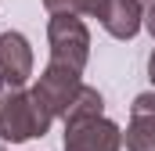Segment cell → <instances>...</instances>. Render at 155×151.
I'll list each match as a JSON object with an SVG mask.
<instances>
[{"instance_id":"ba28073f","label":"cell","mask_w":155,"mask_h":151,"mask_svg":"<svg viewBox=\"0 0 155 151\" xmlns=\"http://www.w3.org/2000/svg\"><path fill=\"white\" fill-rule=\"evenodd\" d=\"M101 115H105V97H101L94 86L83 83V90L76 94L72 108L65 112V122H87V119H101Z\"/></svg>"},{"instance_id":"52a82bcc","label":"cell","mask_w":155,"mask_h":151,"mask_svg":"<svg viewBox=\"0 0 155 151\" xmlns=\"http://www.w3.org/2000/svg\"><path fill=\"white\" fill-rule=\"evenodd\" d=\"M101 25L116 40H134L144 25V7L137 0H108V14L101 18Z\"/></svg>"},{"instance_id":"8992f818","label":"cell","mask_w":155,"mask_h":151,"mask_svg":"<svg viewBox=\"0 0 155 151\" xmlns=\"http://www.w3.org/2000/svg\"><path fill=\"white\" fill-rule=\"evenodd\" d=\"M123 140H126V151H155V90L134 97Z\"/></svg>"},{"instance_id":"7a4b0ae2","label":"cell","mask_w":155,"mask_h":151,"mask_svg":"<svg viewBox=\"0 0 155 151\" xmlns=\"http://www.w3.org/2000/svg\"><path fill=\"white\" fill-rule=\"evenodd\" d=\"M47 43H51V61L83 72L90 61V29L76 14H51L47 22Z\"/></svg>"},{"instance_id":"7c38bea8","label":"cell","mask_w":155,"mask_h":151,"mask_svg":"<svg viewBox=\"0 0 155 151\" xmlns=\"http://www.w3.org/2000/svg\"><path fill=\"white\" fill-rule=\"evenodd\" d=\"M137 4L144 7V14H148V11H152V7H155V0H137Z\"/></svg>"},{"instance_id":"6da1fadb","label":"cell","mask_w":155,"mask_h":151,"mask_svg":"<svg viewBox=\"0 0 155 151\" xmlns=\"http://www.w3.org/2000/svg\"><path fill=\"white\" fill-rule=\"evenodd\" d=\"M51 115L47 108L33 97V90L25 86H7L0 83V140L11 144H25L33 137H43L51 130Z\"/></svg>"},{"instance_id":"3957f363","label":"cell","mask_w":155,"mask_h":151,"mask_svg":"<svg viewBox=\"0 0 155 151\" xmlns=\"http://www.w3.org/2000/svg\"><path fill=\"white\" fill-rule=\"evenodd\" d=\"M79 76L83 72L65 69V65H54V61H47V69L40 72V79L33 83V97L47 108L51 119H65V112L72 108L76 94L83 90V79Z\"/></svg>"},{"instance_id":"5b68a950","label":"cell","mask_w":155,"mask_h":151,"mask_svg":"<svg viewBox=\"0 0 155 151\" xmlns=\"http://www.w3.org/2000/svg\"><path fill=\"white\" fill-rule=\"evenodd\" d=\"M33 76V47L22 33H0V83L25 86Z\"/></svg>"},{"instance_id":"9c48e42d","label":"cell","mask_w":155,"mask_h":151,"mask_svg":"<svg viewBox=\"0 0 155 151\" xmlns=\"http://www.w3.org/2000/svg\"><path fill=\"white\" fill-rule=\"evenodd\" d=\"M47 14H87V18H105L108 0H43Z\"/></svg>"},{"instance_id":"8fae6325","label":"cell","mask_w":155,"mask_h":151,"mask_svg":"<svg viewBox=\"0 0 155 151\" xmlns=\"http://www.w3.org/2000/svg\"><path fill=\"white\" fill-rule=\"evenodd\" d=\"M148 79H152V86H155V50H152V58H148Z\"/></svg>"},{"instance_id":"30bf717a","label":"cell","mask_w":155,"mask_h":151,"mask_svg":"<svg viewBox=\"0 0 155 151\" xmlns=\"http://www.w3.org/2000/svg\"><path fill=\"white\" fill-rule=\"evenodd\" d=\"M144 29H148V33H152V40H155V7L144 14Z\"/></svg>"},{"instance_id":"277c9868","label":"cell","mask_w":155,"mask_h":151,"mask_svg":"<svg viewBox=\"0 0 155 151\" xmlns=\"http://www.w3.org/2000/svg\"><path fill=\"white\" fill-rule=\"evenodd\" d=\"M123 130L112 119H87V122H65L61 151H119Z\"/></svg>"},{"instance_id":"4fadbf2b","label":"cell","mask_w":155,"mask_h":151,"mask_svg":"<svg viewBox=\"0 0 155 151\" xmlns=\"http://www.w3.org/2000/svg\"><path fill=\"white\" fill-rule=\"evenodd\" d=\"M0 151H4V144H0Z\"/></svg>"}]
</instances>
